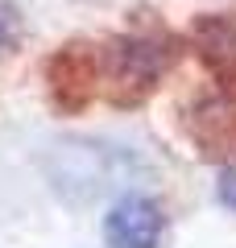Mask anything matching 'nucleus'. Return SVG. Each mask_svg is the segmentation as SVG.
Segmentation results:
<instances>
[{
  "label": "nucleus",
  "instance_id": "f257e3e1",
  "mask_svg": "<svg viewBox=\"0 0 236 248\" xmlns=\"http://www.w3.org/2000/svg\"><path fill=\"white\" fill-rule=\"evenodd\" d=\"M162 66H166V50L153 42H145V37H129V42H116L112 50H108V62H104V79H108V91H112V99H141L149 87H153V79L162 75Z\"/></svg>",
  "mask_w": 236,
  "mask_h": 248
},
{
  "label": "nucleus",
  "instance_id": "f03ea898",
  "mask_svg": "<svg viewBox=\"0 0 236 248\" xmlns=\"http://www.w3.org/2000/svg\"><path fill=\"white\" fill-rule=\"evenodd\" d=\"M162 207L153 199H120L104 219V240L112 248H157L162 240Z\"/></svg>",
  "mask_w": 236,
  "mask_h": 248
},
{
  "label": "nucleus",
  "instance_id": "7ed1b4c3",
  "mask_svg": "<svg viewBox=\"0 0 236 248\" xmlns=\"http://www.w3.org/2000/svg\"><path fill=\"white\" fill-rule=\"evenodd\" d=\"M54 95L62 99V104H83V99L91 95V83L100 79V66L91 54H83L79 46H67V50L54 58Z\"/></svg>",
  "mask_w": 236,
  "mask_h": 248
},
{
  "label": "nucleus",
  "instance_id": "20e7f679",
  "mask_svg": "<svg viewBox=\"0 0 236 248\" xmlns=\"http://www.w3.org/2000/svg\"><path fill=\"white\" fill-rule=\"evenodd\" d=\"M195 42H199L203 58L211 62V71L224 83H236V25H228L219 17H207L195 29Z\"/></svg>",
  "mask_w": 236,
  "mask_h": 248
},
{
  "label": "nucleus",
  "instance_id": "39448f33",
  "mask_svg": "<svg viewBox=\"0 0 236 248\" xmlns=\"http://www.w3.org/2000/svg\"><path fill=\"white\" fill-rule=\"evenodd\" d=\"M224 199L236 207V174H228V178H224Z\"/></svg>",
  "mask_w": 236,
  "mask_h": 248
}]
</instances>
